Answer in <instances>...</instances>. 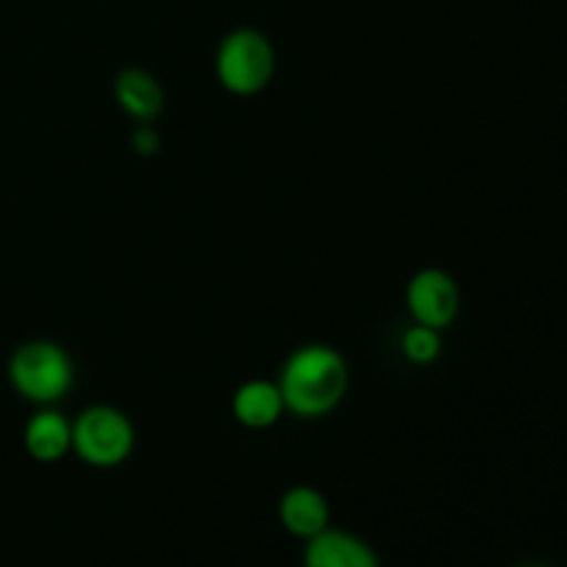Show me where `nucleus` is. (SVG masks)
<instances>
[{
    "instance_id": "nucleus-1",
    "label": "nucleus",
    "mask_w": 567,
    "mask_h": 567,
    "mask_svg": "<svg viewBox=\"0 0 567 567\" xmlns=\"http://www.w3.org/2000/svg\"><path fill=\"white\" fill-rule=\"evenodd\" d=\"M277 388H280L288 413L299 419H319V415L332 413L347 393V360L324 343L299 347L282 365Z\"/></svg>"
},
{
    "instance_id": "nucleus-2",
    "label": "nucleus",
    "mask_w": 567,
    "mask_h": 567,
    "mask_svg": "<svg viewBox=\"0 0 567 567\" xmlns=\"http://www.w3.org/2000/svg\"><path fill=\"white\" fill-rule=\"evenodd\" d=\"M75 371L72 360L59 343H22L9 360V382L25 402L50 408L70 393Z\"/></svg>"
},
{
    "instance_id": "nucleus-3",
    "label": "nucleus",
    "mask_w": 567,
    "mask_h": 567,
    "mask_svg": "<svg viewBox=\"0 0 567 567\" xmlns=\"http://www.w3.org/2000/svg\"><path fill=\"white\" fill-rule=\"evenodd\" d=\"M275 72L271 42L255 28H238L221 39L216 50V75L227 92L249 97L269 86Z\"/></svg>"
},
{
    "instance_id": "nucleus-4",
    "label": "nucleus",
    "mask_w": 567,
    "mask_h": 567,
    "mask_svg": "<svg viewBox=\"0 0 567 567\" xmlns=\"http://www.w3.org/2000/svg\"><path fill=\"white\" fill-rule=\"evenodd\" d=\"M136 443L131 419L114 408H89L72 424V452L94 468H116L125 463Z\"/></svg>"
},
{
    "instance_id": "nucleus-5",
    "label": "nucleus",
    "mask_w": 567,
    "mask_h": 567,
    "mask_svg": "<svg viewBox=\"0 0 567 567\" xmlns=\"http://www.w3.org/2000/svg\"><path fill=\"white\" fill-rule=\"evenodd\" d=\"M408 310L415 324L443 330L460 313V288L443 269H424L408 282Z\"/></svg>"
},
{
    "instance_id": "nucleus-6",
    "label": "nucleus",
    "mask_w": 567,
    "mask_h": 567,
    "mask_svg": "<svg viewBox=\"0 0 567 567\" xmlns=\"http://www.w3.org/2000/svg\"><path fill=\"white\" fill-rule=\"evenodd\" d=\"M302 567H382L374 548L352 532L330 529L305 540Z\"/></svg>"
},
{
    "instance_id": "nucleus-7",
    "label": "nucleus",
    "mask_w": 567,
    "mask_h": 567,
    "mask_svg": "<svg viewBox=\"0 0 567 567\" xmlns=\"http://www.w3.org/2000/svg\"><path fill=\"white\" fill-rule=\"evenodd\" d=\"M277 515L282 529L297 540H310L330 526V504L316 487L308 485H297L282 493Z\"/></svg>"
},
{
    "instance_id": "nucleus-8",
    "label": "nucleus",
    "mask_w": 567,
    "mask_h": 567,
    "mask_svg": "<svg viewBox=\"0 0 567 567\" xmlns=\"http://www.w3.org/2000/svg\"><path fill=\"white\" fill-rule=\"evenodd\" d=\"M28 457L37 463H59L72 452V424L53 408H44L28 419L22 430Z\"/></svg>"
},
{
    "instance_id": "nucleus-9",
    "label": "nucleus",
    "mask_w": 567,
    "mask_h": 567,
    "mask_svg": "<svg viewBox=\"0 0 567 567\" xmlns=\"http://www.w3.org/2000/svg\"><path fill=\"white\" fill-rule=\"evenodd\" d=\"M114 97L120 109L142 125H150L164 111V89L147 70H138V66L120 72L114 83Z\"/></svg>"
},
{
    "instance_id": "nucleus-10",
    "label": "nucleus",
    "mask_w": 567,
    "mask_h": 567,
    "mask_svg": "<svg viewBox=\"0 0 567 567\" xmlns=\"http://www.w3.org/2000/svg\"><path fill=\"white\" fill-rule=\"evenodd\" d=\"M282 410H286V404H282L280 388L269 380L244 382L233 396V415L247 430H266V426L277 424Z\"/></svg>"
},
{
    "instance_id": "nucleus-11",
    "label": "nucleus",
    "mask_w": 567,
    "mask_h": 567,
    "mask_svg": "<svg viewBox=\"0 0 567 567\" xmlns=\"http://www.w3.org/2000/svg\"><path fill=\"white\" fill-rule=\"evenodd\" d=\"M441 330L415 324L402 336V354L415 365H426L441 354Z\"/></svg>"
},
{
    "instance_id": "nucleus-12",
    "label": "nucleus",
    "mask_w": 567,
    "mask_h": 567,
    "mask_svg": "<svg viewBox=\"0 0 567 567\" xmlns=\"http://www.w3.org/2000/svg\"><path fill=\"white\" fill-rule=\"evenodd\" d=\"M133 150H136L138 155H155L161 150V136L155 133V127L150 125H142L133 131Z\"/></svg>"
},
{
    "instance_id": "nucleus-13",
    "label": "nucleus",
    "mask_w": 567,
    "mask_h": 567,
    "mask_svg": "<svg viewBox=\"0 0 567 567\" xmlns=\"http://www.w3.org/2000/svg\"><path fill=\"white\" fill-rule=\"evenodd\" d=\"M520 567H543V565H520Z\"/></svg>"
}]
</instances>
